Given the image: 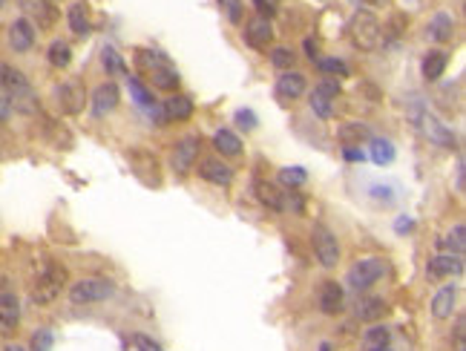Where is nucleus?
<instances>
[{
  "label": "nucleus",
  "mask_w": 466,
  "mask_h": 351,
  "mask_svg": "<svg viewBox=\"0 0 466 351\" xmlns=\"http://www.w3.org/2000/svg\"><path fill=\"white\" fill-rule=\"evenodd\" d=\"M380 32H383V26H380L377 15H371L368 9H357L351 15V21H348V38L363 52H371V49L380 46V41H383Z\"/></svg>",
  "instance_id": "nucleus-1"
},
{
  "label": "nucleus",
  "mask_w": 466,
  "mask_h": 351,
  "mask_svg": "<svg viewBox=\"0 0 466 351\" xmlns=\"http://www.w3.org/2000/svg\"><path fill=\"white\" fill-rule=\"evenodd\" d=\"M4 75H6V93H9L12 110H18L24 115H32L38 110V95H35L32 84L26 81V75L18 73V69H12V66H4Z\"/></svg>",
  "instance_id": "nucleus-2"
},
{
  "label": "nucleus",
  "mask_w": 466,
  "mask_h": 351,
  "mask_svg": "<svg viewBox=\"0 0 466 351\" xmlns=\"http://www.w3.org/2000/svg\"><path fill=\"white\" fill-rule=\"evenodd\" d=\"M115 291V285L104 276H84L69 288V300L75 305H90V303H104L110 300Z\"/></svg>",
  "instance_id": "nucleus-3"
},
{
  "label": "nucleus",
  "mask_w": 466,
  "mask_h": 351,
  "mask_svg": "<svg viewBox=\"0 0 466 351\" xmlns=\"http://www.w3.org/2000/svg\"><path fill=\"white\" fill-rule=\"evenodd\" d=\"M63 285H66V268L49 265V268H43L41 276H38L35 291H32V300H35L38 305H49V303L63 291Z\"/></svg>",
  "instance_id": "nucleus-4"
},
{
  "label": "nucleus",
  "mask_w": 466,
  "mask_h": 351,
  "mask_svg": "<svg viewBox=\"0 0 466 351\" xmlns=\"http://www.w3.org/2000/svg\"><path fill=\"white\" fill-rule=\"evenodd\" d=\"M412 121L420 127V132L429 138L432 145H437V147H455L457 142H455V132L437 118V115H432V112H426V110H412Z\"/></svg>",
  "instance_id": "nucleus-5"
},
{
  "label": "nucleus",
  "mask_w": 466,
  "mask_h": 351,
  "mask_svg": "<svg viewBox=\"0 0 466 351\" xmlns=\"http://www.w3.org/2000/svg\"><path fill=\"white\" fill-rule=\"evenodd\" d=\"M257 199L265 204V207H271V210H302V196H294V193H288V190H282V187H276V184H271V182H257Z\"/></svg>",
  "instance_id": "nucleus-6"
},
{
  "label": "nucleus",
  "mask_w": 466,
  "mask_h": 351,
  "mask_svg": "<svg viewBox=\"0 0 466 351\" xmlns=\"http://www.w3.org/2000/svg\"><path fill=\"white\" fill-rule=\"evenodd\" d=\"M383 273H385V262H383V259H377V256L360 259V262H354L351 271H348V285L357 288V291H366V288H371V285L377 283Z\"/></svg>",
  "instance_id": "nucleus-7"
},
{
  "label": "nucleus",
  "mask_w": 466,
  "mask_h": 351,
  "mask_svg": "<svg viewBox=\"0 0 466 351\" xmlns=\"http://www.w3.org/2000/svg\"><path fill=\"white\" fill-rule=\"evenodd\" d=\"M311 242H314V253H317V259H320L323 268H334L340 262V242H337V236L328 228L317 225Z\"/></svg>",
  "instance_id": "nucleus-8"
},
{
  "label": "nucleus",
  "mask_w": 466,
  "mask_h": 351,
  "mask_svg": "<svg viewBox=\"0 0 466 351\" xmlns=\"http://www.w3.org/2000/svg\"><path fill=\"white\" fill-rule=\"evenodd\" d=\"M58 104H61V110L63 112H69V115H75V112H81L84 110V104H87V90H84V84L78 81V78H69V81H63L61 87H58Z\"/></svg>",
  "instance_id": "nucleus-9"
},
{
  "label": "nucleus",
  "mask_w": 466,
  "mask_h": 351,
  "mask_svg": "<svg viewBox=\"0 0 466 351\" xmlns=\"http://www.w3.org/2000/svg\"><path fill=\"white\" fill-rule=\"evenodd\" d=\"M196 156H199V138H193V135L182 138V142L176 145V150H173V170H176V176H187L190 167L196 164Z\"/></svg>",
  "instance_id": "nucleus-10"
},
{
  "label": "nucleus",
  "mask_w": 466,
  "mask_h": 351,
  "mask_svg": "<svg viewBox=\"0 0 466 351\" xmlns=\"http://www.w3.org/2000/svg\"><path fill=\"white\" fill-rule=\"evenodd\" d=\"M9 46L15 52H29L35 46V26L26 21V18H18L12 26H9Z\"/></svg>",
  "instance_id": "nucleus-11"
},
{
  "label": "nucleus",
  "mask_w": 466,
  "mask_h": 351,
  "mask_svg": "<svg viewBox=\"0 0 466 351\" xmlns=\"http://www.w3.org/2000/svg\"><path fill=\"white\" fill-rule=\"evenodd\" d=\"M118 101H121L118 84L107 81V84H101V87L93 93V112H95V115H107V112H113V110L118 107Z\"/></svg>",
  "instance_id": "nucleus-12"
},
{
  "label": "nucleus",
  "mask_w": 466,
  "mask_h": 351,
  "mask_svg": "<svg viewBox=\"0 0 466 351\" xmlns=\"http://www.w3.org/2000/svg\"><path fill=\"white\" fill-rule=\"evenodd\" d=\"M460 271H463V259H460V256L440 253V256H432V259H429L426 276H429V279H440V276H452V273H460Z\"/></svg>",
  "instance_id": "nucleus-13"
},
{
  "label": "nucleus",
  "mask_w": 466,
  "mask_h": 351,
  "mask_svg": "<svg viewBox=\"0 0 466 351\" xmlns=\"http://www.w3.org/2000/svg\"><path fill=\"white\" fill-rule=\"evenodd\" d=\"M199 176H202L204 182H210V184H219V187H227V184L233 182V170H230L227 164H222V159H207V162H202Z\"/></svg>",
  "instance_id": "nucleus-14"
},
{
  "label": "nucleus",
  "mask_w": 466,
  "mask_h": 351,
  "mask_svg": "<svg viewBox=\"0 0 466 351\" xmlns=\"http://www.w3.org/2000/svg\"><path fill=\"white\" fill-rule=\"evenodd\" d=\"M271 38H274V26H271V21H265V18H254V21H248L245 41H248L254 49H265V46L271 43Z\"/></svg>",
  "instance_id": "nucleus-15"
},
{
  "label": "nucleus",
  "mask_w": 466,
  "mask_h": 351,
  "mask_svg": "<svg viewBox=\"0 0 466 351\" xmlns=\"http://www.w3.org/2000/svg\"><path fill=\"white\" fill-rule=\"evenodd\" d=\"M305 87H308V81H305L302 73H282L279 81H276V93L285 101H296L305 93Z\"/></svg>",
  "instance_id": "nucleus-16"
},
{
  "label": "nucleus",
  "mask_w": 466,
  "mask_h": 351,
  "mask_svg": "<svg viewBox=\"0 0 466 351\" xmlns=\"http://www.w3.org/2000/svg\"><path fill=\"white\" fill-rule=\"evenodd\" d=\"M455 303H457V288L455 285H443V288H437V294L432 300V314L437 320H446V317H452Z\"/></svg>",
  "instance_id": "nucleus-17"
},
{
  "label": "nucleus",
  "mask_w": 466,
  "mask_h": 351,
  "mask_svg": "<svg viewBox=\"0 0 466 351\" xmlns=\"http://www.w3.org/2000/svg\"><path fill=\"white\" fill-rule=\"evenodd\" d=\"M429 38L432 41H437V43H446V41H452V32H455V21H452V15L449 12H437L432 21H429Z\"/></svg>",
  "instance_id": "nucleus-18"
},
{
  "label": "nucleus",
  "mask_w": 466,
  "mask_h": 351,
  "mask_svg": "<svg viewBox=\"0 0 466 351\" xmlns=\"http://www.w3.org/2000/svg\"><path fill=\"white\" fill-rule=\"evenodd\" d=\"M368 159H371L374 164L385 167V164H392V162L398 159V150H395V145L388 142V138H371V147H368Z\"/></svg>",
  "instance_id": "nucleus-19"
},
{
  "label": "nucleus",
  "mask_w": 466,
  "mask_h": 351,
  "mask_svg": "<svg viewBox=\"0 0 466 351\" xmlns=\"http://www.w3.org/2000/svg\"><path fill=\"white\" fill-rule=\"evenodd\" d=\"M21 320V303L15 294H0V325L15 328Z\"/></svg>",
  "instance_id": "nucleus-20"
},
{
  "label": "nucleus",
  "mask_w": 466,
  "mask_h": 351,
  "mask_svg": "<svg viewBox=\"0 0 466 351\" xmlns=\"http://www.w3.org/2000/svg\"><path fill=\"white\" fill-rule=\"evenodd\" d=\"M213 145H216V150L222 156H239L242 153V138L233 132V130H219L213 135Z\"/></svg>",
  "instance_id": "nucleus-21"
},
{
  "label": "nucleus",
  "mask_w": 466,
  "mask_h": 351,
  "mask_svg": "<svg viewBox=\"0 0 466 351\" xmlns=\"http://www.w3.org/2000/svg\"><path fill=\"white\" fill-rule=\"evenodd\" d=\"M343 288L337 285V283H326L323 285V294H320V308H323V314H340V308H343Z\"/></svg>",
  "instance_id": "nucleus-22"
},
{
  "label": "nucleus",
  "mask_w": 466,
  "mask_h": 351,
  "mask_svg": "<svg viewBox=\"0 0 466 351\" xmlns=\"http://www.w3.org/2000/svg\"><path fill=\"white\" fill-rule=\"evenodd\" d=\"M165 115L170 121H187L193 115V98L187 95H173L167 104H165Z\"/></svg>",
  "instance_id": "nucleus-23"
},
{
  "label": "nucleus",
  "mask_w": 466,
  "mask_h": 351,
  "mask_svg": "<svg viewBox=\"0 0 466 351\" xmlns=\"http://www.w3.org/2000/svg\"><path fill=\"white\" fill-rule=\"evenodd\" d=\"M66 21H69V29H72L75 35H87V32H90V15H87V6L81 4V0L69 6Z\"/></svg>",
  "instance_id": "nucleus-24"
},
{
  "label": "nucleus",
  "mask_w": 466,
  "mask_h": 351,
  "mask_svg": "<svg viewBox=\"0 0 466 351\" xmlns=\"http://www.w3.org/2000/svg\"><path fill=\"white\" fill-rule=\"evenodd\" d=\"M21 6H24V12L35 15L41 21V26H52L55 23V9L46 4V0H21Z\"/></svg>",
  "instance_id": "nucleus-25"
},
{
  "label": "nucleus",
  "mask_w": 466,
  "mask_h": 351,
  "mask_svg": "<svg viewBox=\"0 0 466 351\" xmlns=\"http://www.w3.org/2000/svg\"><path fill=\"white\" fill-rule=\"evenodd\" d=\"M446 63H449V55L446 52H429L423 58V75L429 81H437L443 73H446Z\"/></svg>",
  "instance_id": "nucleus-26"
},
{
  "label": "nucleus",
  "mask_w": 466,
  "mask_h": 351,
  "mask_svg": "<svg viewBox=\"0 0 466 351\" xmlns=\"http://www.w3.org/2000/svg\"><path fill=\"white\" fill-rule=\"evenodd\" d=\"M138 156L144 159V164L141 162H135V159H130V164L135 167V173L144 179V182H152V184H159V162H155L147 150H138Z\"/></svg>",
  "instance_id": "nucleus-27"
},
{
  "label": "nucleus",
  "mask_w": 466,
  "mask_h": 351,
  "mask_svg": "<svg viewBox=\"0 0 466 351\" xmlns=\"http://www.w3.org/2000/svg\"><path fill=\"white\" fill-rule=\"evenodd\" d=\"M366 138H371V130H368L366 124H346V127L340 130V142H343L346 147H360Z\"/></svg>",
  "instance_id": "nucleus-28"
},
{
  "label": "nucleus",
  "mask_w": 466,
  "mask_h": 351,
  "mask_svg": "<svg viewBox=\"0 0 466 351\" xmlns=\"http://www.w3.org/2000/svg\"><path fill=\"white\" fill-rule=\"evenodd\" d=\"M383 314H385V303H383V300H377V297H363V300L357 303V317H360V320H366V323L380 320Z\"/></svg>",
  "instance_id": "nucleus-29"
},
{
  "label": "nucleus",
  "mask_w": 466,
  "mask_h": 351,
  "mask_svg": "<svg viewBox=\"0 0 466 351\" xmlns=\"http://www.w3.org/2000/svg\"><path fill=\"white\" fill-rule=\"evenodd\" d=\"M101 63H104V69L110 75H121V73H127V63H124V58H121V52L115 49V46H104L101 49Z\"/></svg>",
  "instance_id": "nucleus-30"
},
{
  "label": "nucleus",
  "mask_w": 466,
  "mask_h": 351,
  "mask_svg": "<svg viewBox=\"0 0 466 351\" xmlns=\"http://www.w3.org/2000/svg\"><path fill=\"white\" fill-rule=\"evenodd\" d=\"M388 328L385 325H374V328H368L366 331V340H363V345H366V351H377V348H388Z\"/></svg>",
  "instance_id": "nucleus-31"
},
{
  "label": "nucleus",
  "mask_w": 466,
  "mask_h": 351,
  "mask_svg": "<svg viewBox=\"0 0 466 351\" xmlns=\"http://www.w3.org/2000/svg\"><path fill=\"white\" fill-rule=\"evenodd\" d=\"M152 84L159 87V90H179V75H176V69H170V66L152 69Z\"/></svg>",
  "instance_id": "nucleus-32"
},
{
  "label": "nucleus",
  "mask_w": 466,
  "mask_h": 351,
  "mask_svg": "<svg viewBox=\"0 0 466 351\" xmlns=\"http://www.w3.org/2000/svg\"><path fill=\"white\" fill-rule=\"evenodd\" d=\"M46 58H49V63H52V66L63 69V66H69V61H72V49H69V43H63V41H55V43L49 46Z\"/></svg>",
  "instance_id": "nucleus-33"
},
{
  "label": "nucleus",
  "mask_w": 466,
  "mask_h": 351,
  "mask_svg": "<svg viewBox=\"0 0 466 351\" xmlns=\"http://www.w3.org/2000/svg\"><path fill=\"white\" fill-rule=\"evenodd\" d=\"M317 69H320V73H326V75H334V78H346L348 75V66L340 58H317Z\"/></svg>",
  "instance_id": "nucleus-34"
},
{
  "label": "nucleus",
  "mask_w": 466,
  "mask_h": 351,
  "mask_svg": "<svg viewBox=\"0 0 466 351\" xmlns=\"http://www.w3.org/2000/svg\"><path fill=\"white\" fill-rule=\"evenodd\" d=\"M127 84H130V95L135 98V104H138V107H144V110H152V107H155L152 93H147V90H144V84H141L138 78H130Z\"/></svg>",
  "instance_id": "nucleus-35"
},
{
  "label": "nucleus",
  "mask_w": 466,
  "mask_h": 351,
  "mask_svg": "<svg viewBox=\"0 0 466 351\" xmlns=\"http://www.w3.org/2000/svg\"><path fill=\"white\" fill-rule=\"evenodd\" d=\"M305 179H308L305 167H282L279 170V184H285V187H299V184H305Z\"/></svg>",
  "instance_id": "nucleus-36"
},
{
  "label": "nucleus",
  "mask_w": 466,
  "mask_h": 351,
  "mask_svg": "<svg viewBox=\"0 0 466 351\" xmlns=\"http://www.w3.org/2000/svg\"><path fill=\"white\" fill-rule=\"evenodd\" d=\"M446 248H452L455 251V256H460L463 253V248H466V228L457 222L452 231H449V236H446Z\"/></svg>",
  "instance_id": "nucleus-37"
},
{
  "label": "nucleus",
  "mask_w": 466,
  "mask_h": 351,
  "mask_svg": "<svg viewBox=\"0 0 466 351\" xmlns=\"http://www.w3.org/2000/svg\"><path fill=\"white\" fill-rule=\"evenodd\" d=\"M371 199H377L380 204H395L398 201V190L392 187V184H377V187H371Z\"/></svg>",
  "instance_id": "nucleus-38"
},
{
  "label": "nucleus",
  "mask_w": 466,
  "mask_h": 351,
  "mask_svg": "<svg viewBox=\"0 0 466 351\" xmlns=\"http://www.w3.org/2000/svg\"><path fill=\"white\" fill-rule=\"evenodd\" d=\"M406 23H409V21H406V15H395V18L388 21V26H385V29H383L380 35H388V38H392V41H398V38H400V35L406 32Z\"/></svg>",
  "instance_id": "nucleus-39"
},
{
  "label": "nucleus",
  "mask_w": 466,
  "mask_h": 351,
  "mask_svg": "<svg viewBox=\"0 0 466 351\" xmlns=\"http://www.w3.org/2000/svg\"><path fill=\"white\" fill-rule=\"evenodd\" d=\"M311 110H314L320 118H331L334 115V110H331V98H323V95H311Z\"/></svg>",
  "instance_id": "nucleus-40"
},
{
  "label": "nucleus",
  "mask_w": 466,
  "mask_h": 351,
  "mask_svg": "<svg viewBox=\"0 0 466 351\" xmlns=\"http://www.w3.org/2000/svg\"><path fill=\"white\" fill-rule=\"evenodd\" d=\"M219 4H222V9H224V15H227L230 23H239L242 21V0H219Z\"/></svg>",
  "instance_id": "nucleus-41"
},
{
  "label": "nucleus",
  "mask_w": 466,
  "mask_h": 351,
  "mask_svg": "<svg viewBox=\"0 0 466 351\" xmlns=\"http://www.w3.org/2000/svg\"><path fill=\"white\" fill-rule=\"evenodd\" d=\"M271 63L279 66V69H285V66L294 63V52L288 46H276V49H271Z\"/></svg>",
  "instance_id": "nucleus-42"
},
{
  "label": "nucleus",
  "mask_w": 466,
  "mask_h": 351,
  "mask_svg": "<svg viewBox=\"0 0 466 351\" xmlns=\"http://www.w3.org/2000/svg\"><path fill=\"white\" fill-rule=\"evenodd\" d=\"M9 115H12V104H9V93H6L4 66H0V118H9Z\"/></svg>",
  "instance_id": "nucleus-43"
},
{
  "label": "nucleus",
  "mask_w": 466,
  "mask_h": 351,
  "mask_svg": "<svg viewBox=\"0 0 466 351\" xmlns=\"http://www.w3.org/2000/svg\"><path fill=\"white\" fill-rule=\"evenodd\" d=\"M314 93L323 95V98H334V95H340V84H337V78H326Z\"/></svg>",
  "instance_id": "nucleus-44"
},
{
  "label": "nucleus",
  "mask_w": 466,
  "mask_h": 351,
  "mask_svg": "<svg viewBox=\"0 0 466 351\" xmlns=\"http://www.w3.org/2000/svg\"><path fill=\"white\" fill-rule=\"evenodd\" d=\"M254 9H257L259 18H265V21H271V18L276 15V4H274V0H254Z\"/></svg>",
  "instance_id": "nucleus-45"
},
{
  "label": "nucleus",
  "mask_w": 466,
  "mask_h": 351,
  "mask_svg": "<svg viewBox=\"0 0 466 351\" xmlns=\"http://www.w3.org/2000/svg\"><path fill=\"white\" fill-rule=\"evenodd\" d=\"M133 342H135V348H138V351H165L159 342H152L147 334H135V337H133Z\"/></svg>",
  "instance_id": "nucleus-46"
},
{
  "label": "nucleus",
  "mask_w": 466,
  "mask_h": 351,
  "mask_svg": "<svg viewBox=\"0 0 466 351\" xmlns=\"http://www.w3.org/2000/svg\"><path fill=\"white\" fill-rule=\"evenodd\" d=\"M237 124L245 127V130H254V127L259 124V118H257L251 110H239V112H237Z\"/></svg>",
  "instance_id": "nucleus-47"
},
{
  "label": "nucleus",
  "mask_w": 466,
  "mask_h": 351,
  "mask_svg": "<svg viewBox=\"0 0 466 351\" xmlns=\"http://www.w3.org/2000/svg\"><path fill=\"white\" fill-rule=\"evenodd\" d=\"M343 156H346V162H366L368 159V153L363 147H346Z\"/></svg>",
  "instance_id": "nucleus-48"
},
{
  "label": "nucleus",
  "mask_w": 466,
  "mask_h": 351,
  "mask_svg": "<svg viewBox=\"0 0 466 351\" xmlns=\"http://www.w3.org/2000/svg\"><path fill=\"white\" fill-rule=\"evenodd\" d=\"M52 345V334L49 331H38L35 334V351H49Z\"/></svg>",
  "instance_id": "nucleus-49"
},
{
  "label": "nucleus",
  "mask_w": 466,
  "mask_h": 351,
  "mask_svg": "<svg viewBox=\"0 0 466 351\" xmlns=\"http://www.w3.org/2000/svg\"><path fill=\"white\" fill-rule=\"evenodd\" d=\"M463 328H466V323H463V317H457V325H455V345H457V351H466V342H463Z\"/></svg>",
  "instance_id": "nucleus-50"
},
{
  "label": "nucleus",
  "mask_w": 466,
  "mask_h": 351,
  "mask_svg": "<svg viewBox=\"0 0 466 351\" xmlns=\"http://www.w3.org/2000/svg\"><path fill=\"white\" fill-rule=\"evenodd\" d=\"M412 228H415L412 216H400V219H398V225H395V231H398V234H409Z\"/></svg>",
  "instance_id": "nucleus-51"
},
{
  "label": "nucleus",
  "mask_w": 466,
  "mask_h": 351,
  "mask_svg": "<svg viewBox=\"0 0 466 351\" xmlns=\"http://www.w3.org/2000/svg\"><path fill=\"white\" fill-rule=\"evenodd\" d=\"M305 52H308V58H311V61L317 58V43L311 41V38H305Z\"/></svg>",
  "instance_id": "nucleus-52"
},
{
  "label": "nucleus",
  "mask_w": 466,
  "mask_h": 351,
  "mask_svg": "<svg viewBox=\"0 0 466 351\" xmlns=\"http://www.w3.org/2000/svg\"><path fill=\"white\" fill-rule=\"evenodd\" d=\"M457 190H463V162H457Z\"/></svg>",
  "instance_id": "nucleus-53"
},
{
  "label": "nucleus",
  "mask_w": 466,
  "mask_h": 351,
  "mask_svg": "<svg viewBox=\"0 0 466 351\" xmlns=\"http://www.w3.org/2000/svg\"><path fill=\"white\" fill-rule=\"evenodd\" d=\"M4 351H26V348H24V345H6Z\"/></svg>",
  "instance_id": "nucleus-54"
},
{
  "label": "nucleus",
  "mask_w": 466,
  "mask_h": 351,
  "mask_svg": "<svg viewBox=\"0 0 466 351\" xmlns=\"http://www.w3.org/2000/svg\"><path fill=\"white\" fill-rule=\"evenodd\" d=\"M320 351H331V345H328V342H323V345H320Z\"/></svg>",
  "instance_id": "nucleus-55"
},
{
  "label": "nucleus",
  "mask_w": 466,
  "mask_h": 351,
  "mask_svg": "<svg viewBox=\"0 0 466 351\" xmlns=\"http://www.w3.org/2000/svg\"><path fill=\"white\" fill-rule=\"evenodd\" d=\"M4 4H6V0H0V9H4Z\"/></svg>",
  "instance_id": "nucleus-56"
},
{
  "label": "nucleus",
  "mask_w": 466,
  "mask_h": 351,
  "mask_svg": "<svg viewBox=\"0 0 466 351\" xmlns=\"http://www.w3.org/2000/svg\"><path fill=\"white\" fill-rule=\"evenodd\" d=\"M377 351H388V348H377Z\"/></svg>",
  "instance_id": "nucleus-57"
},
{
  "label": "nucleus",
  "mask_w": 466,
  "mask_h": 351,
  "mask_svg": "<svg viewBox=\"0 0 466 351\" xmlns=\"http://www.w3.org/2000/svg\"><path fill=\"white\" fill-rule=\"evenodd\" d=\"M354 4H357V0H354Z\"/></svg>",
  "instance_id": "nucleus-58"
},
{
  "label": "nucleus",
  "mask_w": 466,
  "mask_h": 351,
  "mask_svg": "<svg viewBox=\"0 0 466 351\" xmlns=\"http://www.w3.org/2000/svg\"><path fill=\"white\" fill-rule=\"evenodd\" d=\"M46 4H49V0H46Z\"/></svg>",
  "instance_id": "nucleus-59"
}]
</instances>
